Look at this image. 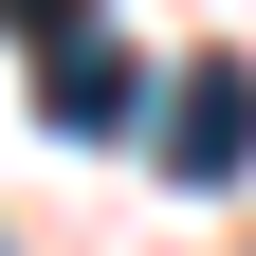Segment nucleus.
I'll use <instances>...</instances> for the list:
<instances>
[{
  "instance_id": "obj_1",
  "label": "nucleus",
  "mask_w": 256,
  "mask_h": 256,
  "mask_svg": "<svg viewBox=\"0 0 256 256\" xmlns=\"http://www.w3.org/2000/svg\"><path fill=\"white\" fill-rule=\"evenodd\" d=\"M165 165L183 183H238L256 165V74H238V55H202V74L165 92Z\"/></svg>"
},
{
  "instance_id": "obj_2",
  "label": "nucleus",
  "mask_w": 256,
  "mask_h": 256,
  "mask_svg": "<svg viewBox=\"0 0 256 256\" xmlns=\"http://www.w3.org/2000/svg\"><path fill=\"white\" fill-rule=\"evenodd\" d=\"M128 110H146V74H128V55L92 37V18H74V37H37V128H74V146H110Z\"/></svg>"
},
{
  "instance_id": "obj_3",
  "label": "nucleus",
  "mask_w": 256,
  "mask_h": 256,
  "mask_svg": "<svg viewBox=\"0 0 256 256\" xmlns=\"http://www.w3.org/2000/svg\"><path fill=\"white\" fill-rule=\"evenodd\" d=\"M0 18H37V37H74V0H0Z\"/></svg>"
}]
</instances>
